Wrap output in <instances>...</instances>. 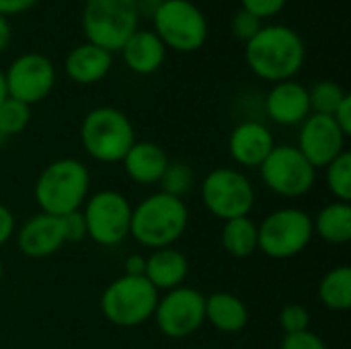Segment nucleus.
Masks as SVG:
<instances>
[{
  "instance_id": "obj_20",
  "label": "nucleus",
  "mask_w": 351,
  "mask_h": 349,
  "mask_svg": "<svg viewBox=\"0 0 351 349\" xmlns=\"http://www.w3.org/2000/svg\"><path fill=\"white\" fill-rule=\"evenodd\" d=\"M111 64L113 58L107 49L93 43H82L68 53L66 74L78 84H95L109 74Z\"/></svg>"
},
{
  "instance_id": "obj_14",
  "label": "nucleus",
  "mask_w": 351,
  "mask_h": 349,
  "mask_svg": "<svg viewBox=\"0 0 351 349\" xmlns=\"http://www.w3.org/2000/svg\"><path fill=\"white\" fill-rule=\"evenodd\" d=\"M346 136L331 115L313 113L300 123L298 150L315 167L325 169L341 152H346Z\"/></svg>"
},
{
  "instance_id": "obj_3",
  "label": "nucleus",
  "mask_w": 351,
  "mask_h": 349,
  "mask_svg": "<svg viewBox=\"0 0 351 349\" xmlns=\"http://www.w3.org/2000/svg\"><path fill=\"white\" fill-rule=\"evenodd\" d=\"M88 191V167L78 158H58L39 173L33 197L43 214L66 216L84 206Z\"/></svg>"
},
{
  "instance_id": "obj_42",
  "label": "nucleus",
  "mask_w": 351,
  "mask_h": 349,
  "mask_svg": "<svg viewBox=\"0 0 351 349\" xmlns=\"http://www.w3.org/2000/svg\"><path fill=\"white\" fill-rule=\"evenodd\" d=\"M2 140H6V138H4V136H2V134H0V142H2Z\"/></svg>"
},
{
  "instance_id": "obj_39",
  "label": "nucleus",
  "mask_w": 351,
  "mask_h": 349,
  "mask_svg": "<svg viewBox=\"0 0 351 349\" xmlns=\"http://www.w3.org/2000/svg\"><path fill=\"white\" fill-rule=\"evenodd\" d=\"M8 41H10V25H8L6 16L0 14V51L6 49Z\"/></svg>"
},
{
  "instance_id": "obj_33",
  "label": "nucleus",
  "mask_w": 351,
  "mask_h": 349,
  "mask_svg": "<svg viewBox=\"0 0 351 349\" xmlns=\"http://www.w3.org/2000/svg\"><path fill=\"white\" fill-rule=\"evenodd\" d=\"M62 224H64V234H66V243H80L86 239V224L82 218V212H72L62 216Z\"/></svg>"
},
{
  "instance_id": "obj_6",
  "label": "nucleus",
  "mask_w": 351,
  "mask_h": 349,
  "mask_svg": "<svg viewBox=\"0 0 351 349\" xmlns=\"http://www.w3.org/2000/svg\"><path fill=\"white\" fill-rule=\"evenodd\" d=\"M140 8L136 0H86L82 27L88 43L117 51L138 31Z\"/></svg>"
},
{
  "instance_id": "obj_8",
  "label": "nucleus",
  "mask_w": 351,
  "mask_h": 349,
  "mask_svg": "<svg viewBox=\"0 0 351 349\" xmlns=\"http://www.w3.org/2000/svg\"><path fill=\"white\" fill-rule=\"evenodd\" d=\"M202 202L206 210L226 222L249 216L255 206V187L251 179L230 167H218L210 171L202 183Z\"/></svg>"
},
{
  "instance_id": "obj_34",
  "label": "nucleus",
  "mask_w": 351,
  "mask_h": 349,
  "mask_svg": "<svg viewBox=\"0 0 351 349\" xmlns=\"http://www.w3.org/2000/svg\"><path fill=\"white\" fill-rule=\"evenodd\" d=\"M241 2H243L245 10H249L251 14H255L259 19L278 14L286 4V0H241Z\"/></svg>"
},
{
  "instance_id": "obj_9",
  "label": "nucleus",
  "mask_w": 351,
  "mask_h": 349,
  "mask_svg": "<svg viewBox=\"0 0 351 349\" xmlns=\"http://www.w3.org/2000/svg\"><path fill=\"white\" fill-rule=\"evenodd\" d=\"M86 237L101 247H115L130 237L132 204L115 189H103L86 197L82 206Z\"/></svg>"
},
{
  "instance_id": "obj_44",
  "label": "nucleus",
  "mask_w": 351,
  "mask_h": 349,
  "mask_svg": "<svg viewBox=\"0 0 351 349\" xmlns=\"http://www.w3.org/2000/svg\"><path fill=\"white\" fill-rule=\"evenodd\" d=\"M136 2H144V0H136Z\"/></svg>"
},
{
  "instance_id": "obj_5",
  "label": "nucleus",
  "mask_w": 351,
  "mask_h": 349,
  "mask_svg": "<svg viewBox=\"0 0 351 349\" xmlns=\"http://www.w3.org/2000/svg\"><path fill=\"white\" fill-rule=\"evenodd\" d=\"M158 290L144 276H119L101 294L103 317L121 329L140 327L152 319Z\"/></svg>"
},
{
  "instance_id": "obj_25",
  "label": "nucleus",
  "mask_w": 351,
  "mask_h": 349,
  "mask_svg": "<svg viewBox=\"0 0 351 349\" xmlns=\"http://www.w3.org/2000/svg\"><path fill=\"white\" fill-rule=\"evenodd\" d=\"M319 300L333 313H346L351 306V267L337 265L329 269L319 284Z\"/></svg>"
},
{
  "instance_id": "obj_28",
  "label": "nucleus",
  "mask_w": 351,
  "mask_h": 349,
  "mask_svg": "<svg viewBox=\"0 0 351 349\" xmlns=\"http://www.w3.org/2000/svg\"><path fill=\"white\" fill-rule=\"evenodd\" d=\"M31 121V107L16 101V99H10L6 97L0 105V134L4 138H10V136H16V134H23L25 128L29 125Z\"/></svg>"
},
{
  "instance_id": "obj_19",
  "label": "nucleus",
  "mask_w": 351,
  "mask_h": 349,
  "mask_svg": "<svg viewBox=\"0 0 351 349\" xmlns=\"http://www.w3.org/2000/svg\"><path fill=\"white\" fill-rule=\"evenodd\" d=\"M189 276V259L183 251L175 247L154 249L146 257V269L144 278L156 288V290H175L183 286V282Z\"/></svg>"
},
{
  "instance_id": "obj_38",
  "label": "nucleus",
  "mask_w": 351,
  "mask_h": 349,
  "mask_svg": "<svg viewBox=\"0 0 351 349\" xmlns=\"http://www.w3.org/2000/svg\"><path fill=\"white\" fill-rule=\"evenodd\" d=\"M123 276H144V269H146V257L134 253L125 259L123 263Z\"/></svg>"
},
{
  "instance_id": "obj_7",
  "label": "nucleus",
  "mask_w": 351,
  "mask_h": 349,
  "mask_svg": "<svg viewBox=\"0 0 351 349\" xmlns=\"http://www.w3.org/2000/svg\"><path fill=\"white\" fill-rule=\"evenodd\" d=\"M313 216L300 208H280L257 224V251L271 259H292L313 241Z\"/></svg>"
},
{
  "instance_id": "obj_40",
  "label": "nucleus",
  "mask_w": 351,
  "mask_h": 349,
  "mask_svg": "<svg viewBox=\"0 0 351 349\" xmlns=\"http://www.w3.org/2000/svg\"><path fill=\"white\" fill-rule=\"evenodd\" d=\"M8 97V91H6V78H4V72L0 70V105H2V101Z\"/></svg>"
},
{
  "instance_id": "obj_26",
  "label": "nucleus",
  "mask_w": 351,
  "mask_h": 349,
  "mask_svg": "<svg viewBox=\"0 0 351 349\" xmlns=\"http://www.w3.org/2000/svg\"><path fill=\"white\" fill-rule=\"evenodd\" d=\"M325 183L329 193L335 197V202L351 200V154L346 150L335 160H331L325 167Z\"/></svg>"
},
{
  "instance_id": "obj_13",
  "label": "nucleus",
  "mask_w": 351,
  "mask_h": 349,
  "mask_svg": "<svg viewBox=\"0 0 351 349\" xmlns=\"http://www.w3.org/2000/svg\"><path fill=\"white\" fill-rule=\"evenodd\" d=\"M4 78L8 97L31 107L51 93L56 84V70L45 56L25 53L10 64Z\"/></svg>"
},
{
  "instance_id": "obj_1",
  "label": "nucleus",
  "mask_w": 351,
  "mask_h": 349,
  "mask_svg": "<svg viewBox=\"0 0 351 349\" xmlns=\"http://www.w3.org/2000/svg\"><path fill=\"white\" fill-rule=\"evenodd\" d=\"M245 60L259 78L284 82L302 68L304 43L302 37L290 27H261V31L247 41Z\"/></svg>"
},
{
  "instance_id": "obj_18",
  "label": "nucleus",
  "mask_w": 351,
  "mask_h": 349,
  "mask_svg": "<svg viewBox=\"0 0 351 349\" xmlns=\"http://www.w3.org/2000/svg\"><path fill=\"white\" fill-rule=\"evenodd\" d=\"M121 163H123L125 175L134 183L148 187V185L160 183L171 160L158 144L146 142V140H142V142L136 140Z\"/></svg>"
},
{
  "instance_id": "obj_36",
  "label": "nucleus",
  "mask_w": 351,
  "mask_h": 349,
  "mask_svg": "<svg viewBox=\"0 0 351 349\" xmlns=\"http://www.w3.org/2000/svg\"><path fill=\"white\" fill-rule=\"evenodd\" d=\"M333 119H335V123L339 125V130L343 132V136H346V138H350L351 136V97L350 95L341 101V105H339V107H337V111L333 113Z\"/></svg>"
},
{
  "instance_id": "obj_29",
  "label": "nucleus",
  "mask_w": 351,
  "mask_h": 349,
  "mask_svg": "<svg viewBox=\"0 0 351 349\" xmlns=\"http://www.w3.org/2000/svg\"><path fill=\"white\" fill-rule=\"evenodd\" d=\"M193 183H195V173L189 165L185 163H169L162 179H160V191L169 193V195H175V197H181L185 193H189L193 189Z\"/></svg>"
},
{
  "instance_id": "obj_35",
  "label": "nucleus",
  "mask_w": 351,
  "mask_h": 349,
  "mask_svg": "<svg viewBox=\"0 0 351 349\" xmlns=\"http://www.w3.org/2000/svg\"><path fill=\"white\" fill-rule=\"evenodd\" d=\"M16 232V220L10 208L0 204V247H4Z\"/></svg>"
},
{
  "instance_id": "obj_16",
  "label": "nucleus",
  "mask_w": 351,
  "mask_h": 349,
  "mask_svg": "<svg viewBox=\"0 0 351 349\" xmlns=\"http://www.w3.org/2000/svg\"><path fill=\"white\" fill-rule=\"evenodd\" d=\"M274 146V134L261 121H243L232 130L228 138L230 158L245 169H259Z\"/></svg>"
},
{
  "instance_id": "obj_30",
  "label": "nucleus",
  "mask_w": 351,
  "mask_h": 349,
  "mask_svg": "<svg viewBox=\"0 0 351 349\" xmlns=\"http://www.w3.org/2000/svg\"><path fill=\"white\" fill-rule=\"evenodd\" d=\"M278 323H280V329L284 331V335L300 333L311 327V313L302 304H286L280 311Z\"/></svg>"
},
{
  "instance_id": "obj_12",
  "label": "nucleus",
  "mask_w": 351,
  "mask_h": 349,
  "mask_svg": "<svg viewBox=\"0 0 351 349\" xmlns=\"http://www.w3.org/2000/svg\"><path fill=\"white\" fill-rule=\"evenodd\" d=\"M152 319L165 337L185 339L206 323V296L189 286L169 290L165 296H158Z\"/></svg>"
},
{
  "instance_id": "obj_27",
  "label": "nucleus",
  "mask_w": 351,
  "mask_h": 349,
  "mask_svg": "<svg viewBox=\"0 0 351 349\" xmlns=\"http://www.w3.org/2000/svg\"><path fill=\"white\" fill-rule=\"evenodd\" d=\"M348 97V93L333 80H321L308 91L311 111L319 115H331L337 111L341 101Z\"/></svg>"
},
{
  "instance_id": "obj_17",
  "label": "nucleus",
  "mask_w": 351,
  "mask_h": 349,
  "mask_svg": "<svg viewBox=\"0 0 351 349\" xmlns=\"http://www.w3.org/2000/svg\"><path fill=\"white\" fill-rule=\"evenodd\" d=\"M265 109L269 119L280 125H300L311 115L308 88L294 80L276 82L265 99Z\"/></svg>"
},
{
  "instance_id": "obj_4",
  "label": "nucleus",
  "mask_w": 351,
  "mask_h": 349,
  "mask_svg": "<svg viewBox=\"0 0 351 349\" xmlns=\"http://www.w3.org/2000/svg\"><path fill=\"white\" fill-rule=\"evenodd\" d=\"M84 152L103 165L121 163L136 142V132L125 113L115 107H97L88 111L80 125Z\"/></svg>"
},
{
  "instance_id": "obj_21",
  "label": "nucleus",
  "mask_w": 351,
  "mask_h": 349,
  "mask_svg": "<svg viewBox=\"0 0 351 349\" xmlns=\"http://www.w3.org/2000/svg\"><path fill=\"white\" fill-rule=\"evenodd\" d=\"M206 323L220 333H241L249 325V309L237 294L214 292L206 296Z\"/></svg>"
},
{
  "instance_id": "obj_37",
  "label": "nucleus",
  "mask_w": 351,
  "mask_h": 349,
  "mask_svg": "<svg viewBox=\"0 0 351 349\" xmlns=\"http://www.w3.org/2000/svg\"><path fill=\"white\" fill-rule=\"evenodd\" d=\"M37 0H0V14L6 16V14H19V12H25L29 10Z\"/></svg>"
},
{
  "instance_id": "obj_23",
  "label": "nucleus",
  "mask_w": 351,
  "mask_h": 349,
  "mask_svg": "<svg viewBox=\"0 0 351 349\" xmlns=\"http://www.w3.org/2000/svg\"><path fill=\"white\" fill-rule=\"evenodd\" d=\"M313 232L329 245H346L351 241V206L331 202L313 218Z\"/></svg>"
},
{
  "instance_id": "obj_2",
  "label": "nucleus",
  "mask_w": 351,
  "mask_h": 349,
  "mask_svg": "<svg viewBox=\"0 0 351 349\" xmlns=\"http://www.w3.org/2000/svg\"><path fill=\"white\" fill-rule=\"evenodd\" d=\"M189 210L181 197L169 195L165 191L144 197L136 208H132L130 237L148 249L173 247L187 230Z\"/></svg>"
},
{
  "instance_id": "obj_15",
  "label": "nucleus",
  "mask_w": 351,
  "mask_h": 349,
  "mask_svg": "<svg viewBox=\"0 0 351 349\" xmlns=\"http://www.w3.org/2000/svg\"><path fill=\"white\" fill-rule=\"evenodd\" d=\"M16 247L23 255L31 259H43L58 253L66 245L62 216L35 214L31 216L16 232Z\"/></svg>"
},
{
  "instance_id": "obj_43",
  "label": "nucleus",
  "mask_w": 351,
  "mask_h": 349,
  "mask_svg": "<svg viewBox=\"0 0 351 349\" xmlns=\"http://www.w3.org/2000/svg\"><path fill=\"white\" fill-rule=\"evenodd\" d=\"M187 349H204V348H187Z\"/></svg>"
},
{
  "instance_id": "obj_22",
  "label": "nucleus",
  "mask_w": 351,
  "mask_h": 349,
  "mask_svg": "<svg viewBox=\"0 0 351 349\" xmlns=\"http://www.w3.org/2000/svg\"><path fill=\"white\" fill-rule=\"evenodd\" d=\"M128 68L136 74H152L165 62V43L152 31H136L121 47Z\"/></svg>"
},
{
  "instance_id": "obj_32",
  "label": "nucleus",
  "mask_w": 351,
  "mask_h": 349,
  "mask_svg": "<svg viewBox=\"0 0 351 349\" xmlns=\"http://www.w3.org/2000/svg\"><path fill=\"white\" fill-rule=\"evenodd\" d=\"M280 349H329L325 339L319 337L315 331L306 329L300 333H292V335H284Z\"/></svg>"
},
{
  "instance_id": "obj_41",
  "label": "nucleus",
  "mask_w": 351,
  "mask_h": 349,
  "mask_svg": "<svg viewBox=\"0 0 351 349\" xmlns=\"http://www.w3.org/2000/svg\"><path fill=\"white\" fill-rule=\"evenodd\" d=\"M2 278H4V263H2V259H0V282H2Z\"/></svg>"
},
{
  "instance_id": "obj_31",
  "label": "nucleus",
  "mask_w": 351,
  "mask_h": 349,
  "mask_svg": "<svg viewBox=\"0 0 351 349\" xmlns=\"http://www.w3.org/2000/svg\"><path fill=\"white\" fill-rule=\"evenodd\" d=\"M259 31H261V19H259V16L251 14V12L245 10V8H241V10L234 14V19H232V33H234L239 39L249 41V39H253Z\"/></svg>"
},
{
  "instance_id": "obj_10",
  "label": "nucleus",
  "mask_w": 351,
  "mask_h": 349,
  "mask_svg": "<svg viewBox=\"0 0 351 349\" xmlns=\"http://www.w3.org/2000/svg\"><path fill=\"white\" fill-rule=\"evenodd\" d=\"M259 175L263 185L280 197H302L317 183V169L302 156L296 146H274L261 163Z\"/></svg>"
},
{
  "instance_id": "obj_11",
  "label": "nucleus",
  "mask_w": 351,
  "mask_h": 349,
  "mask_svg": "<svg viewBox=\"0 0 351 349\" xmlns=\"http://www.w3.org/2000/svg\"><path fill=\"white\" fill-rule=\"evenodd\" d=\"M152 16L158 39L177 51H195L206 43V16L189 0H162Z\"/></svg>"
},
{
  "instance_id": "obj_24",
  "label": "nucleus",
  "mask_w": 351,
  "mask_h": 349,
  "mask_svg": "<svg viewBox=\"0 0 351 349\" xmlns=\"http://www.w3.org/2000/svg\"><path fill=\"white\" fill-rule=\"evenodd\" d=\"M224 251L234 259H247L257 251V224L251 216L226 220L220 232Z\"/></svg>"
}]
</instances>
